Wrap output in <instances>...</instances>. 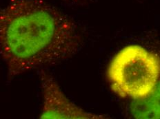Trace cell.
Wrapping results in <instances>:
<instances>
[{
    "label": "cell",
    "mask_w": 160,
    "mask_h": 119,
    "mask_svg": "<svg viewBox=\"0 0 160 119\" xmlns=\"http://www.w3.org/2000/svg\"><path fill=\"white\" fill-rule=\"evenodd\" d=\"M160 74L159 59L139 45H130L117 53L108 65L112 90L122 98L141 100L156 90Z\"/></svg>",
    "instance_id": "cell-2"
},
{
    "label": "cell",
    "mask_w": 160,
    "mask_h": 119,
    "mask_svg": "<svg viewBox=\"0 0 160 119\" xmlns=\"http://www.w3.org/2000/svg\"><path fill=\"white\" fill-rule=\"evenodd\" d=\"M81 41L75 23L46 0H8L0 8V55L9 79L72 57Z\"/></svg>",
    "instance_id": "cell-1"
},
{
    "label": "cell",
    "mask_w": 160,
    "mask_h": 119,
    "mask_svg": "<svg viewBox=\"0 0 160 119\" xmlns=\"http://www.w3.org/2000/svg\"><path fill=\"white\" fill-rule=\"evenodd\" d=\"M66 2L70 3V4H79L80 3L86 1V0H64Z\"/></svg>",
    "instance_id": "cell-4"
},
{
    "label": "cell",
    "mask_w": 160,
    "mask_h": 119,
    "mask_svg": "<svg viewBox=\"0 0 160 119\" xmlns=\"http://www.w3.org/2000/svg\"><path fill=\"white\" fill-rule=\"evenodd\" d=\"M39 77L44 98L40 118H106L104 116L86 112L72 103L63 93L54 78L44 70H42Z\"/></svg>",
    "instance_id": "cell-3"
}]
</instances>
